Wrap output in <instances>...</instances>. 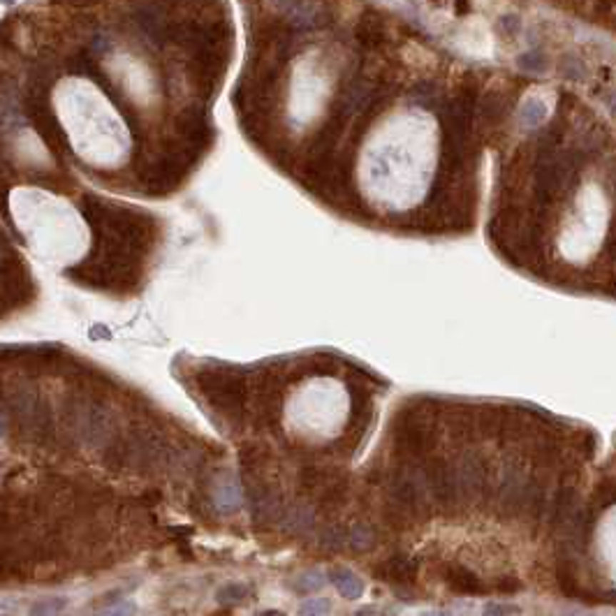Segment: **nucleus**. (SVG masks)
I'll list each match as a JSON object with an SVG mask.
<instances>
[{"label":"nucleus","mask_w":616,"mask_h":616,"mask_svg":"<svg viewBox=\"0 0 616 616\" xmlns=\"http://www.w3.org/2000/svg\"><path fill=\"white\" fill-rule=\"evenodd\" d=\"M591 561L598 580L616 591V503L607 505L595 521L591 537Z\"/></svg>","instance_id":"1"},{"label":"nucleus","mask_w":616,"mask_h":616,"mask_svg":"<svg viewBox=\"0 0 616 616\" xmlns=\"http://www.w3.org/2000/svg\"><path fill=\"white\" fill-rule=\"evenodd\" d=\"M63 607H65V600H63V598H59V600H54V598L40 600V602H37L35 607L31 610V616H56Z\"/></svg>","instance_id":"2"}]
</instances>
